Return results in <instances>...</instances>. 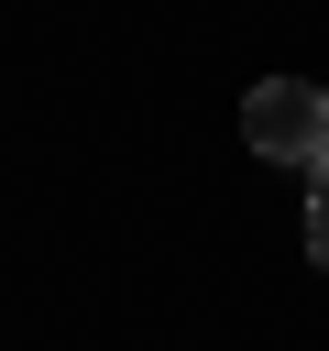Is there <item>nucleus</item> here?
Instances as JSON below:
<instances>
[{"label":"nucleus","mask_w":329,"mask_h":351,"mask_svg":"<svg viewBox=\"0 0 329 351\" xmlns=\"http://www.w3.org/2000/svg\"><path fill=\"white\" fill-rule=\"evenodd\" d=\"M241 143H252L263 165H318V154H329V88L263 77V88L241 99Z\"/></svg>","instance_id":"1"},{"label":"nucleus","mask_w":329,"mask_h":351,"mask_svg":"<svg viewBox=\"0 0 329 351\" xmlns=\"http://www.w3.org/2000/svg\"><path fill=\"white\" fill-rule=\"evenodd\" d=\"M307 252H318V274H329V154L307 165Z\"/></svg>","instance_id":"2"}]
</instances>
